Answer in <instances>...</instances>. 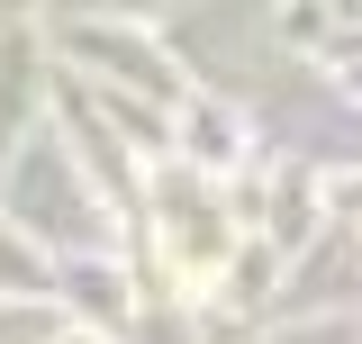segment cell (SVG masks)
<instances>
[]
</instances>
